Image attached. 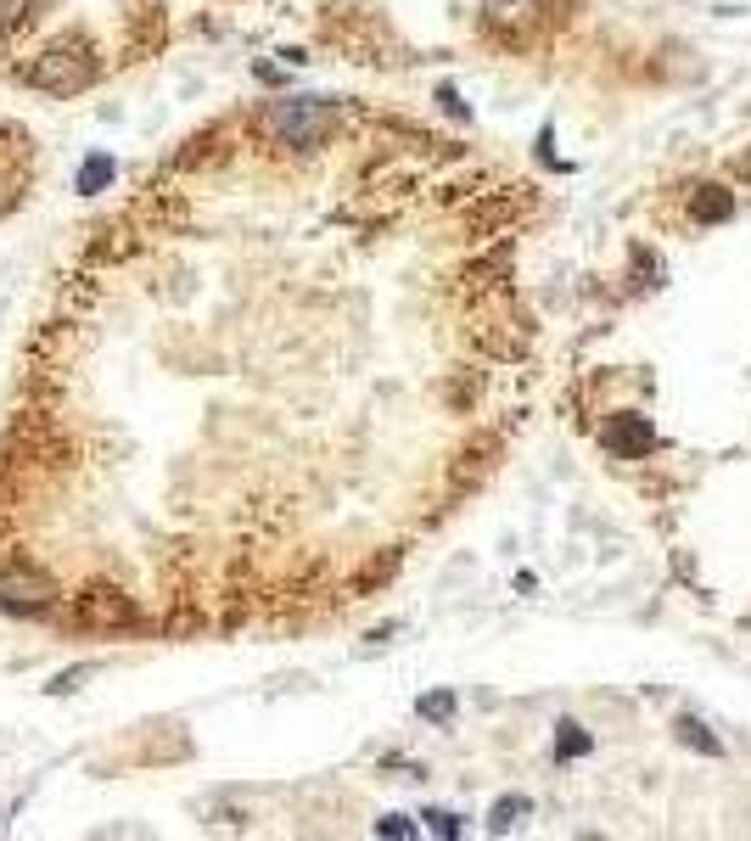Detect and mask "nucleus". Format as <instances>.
Listing matches in <instances>:
<instances>
[{
	"label": "nucleus",
	"mask_w": 751,
	"mask_h": 841,
	"mask_svg": "<svg viewBox=\"0 0 751 841\" xmlns=\"http://www.w3.org/2000/svg\"><path fill=\"white\" fill-rule=\"evenodd\" d=\"M421 713H426V718H449V713H454V696H432Z\"/></svg>",
	"instance_id": "obj_8"
},
{
	"label": "nucleus",
	"mask_w": 751,
	"mask_h": 841,
	"mask_svg": "<svg viewBox=\"0 0 751 841\" xmlns=\"http://www.w3.org/2000/svg\"><path fill=\"white\" fill-rule=\"evenodd\" d=\"M735 208V197H701V208H695V219H723Z\"/></svg>",
	"instance_id": "obj_6"
},
{
	"label": "nucleus",
	"mask_w": 751,
	"mask_h": 841,
	"mask_svg": "<svg viewBox=\"0 0 751 841\" xmlns=\"http://www.w3.org/2000/svg\"><path fill=\"white\" fill-rule=\"evenodd\" d=\"M29 180H34V146H29V135L12 129V124H0V214L23 202Z\"/></svg>",
	"instance_id": "obj_1"
},
{
	"label": "nucleus",
	"mask_w": 751,
	"mask_h": 841,
	"mask_svg": "<svg viewBox=\"0 0 751 841\" xmlns=\"http://www.w3.org/2000/svg\"><path fill=\"white\" fill-rule=\"evenodd\" d=\"M589 746H595V741H589V735H583L578 724H561V741H555V757H583Z\"/></svg>",
	"instance_id": "obj_4"
},
{
	"label": "nucleus",
	"mask_w": 751,
	"mask_h": 841,
	"mask_svg": "<svg viewBox=\"0 0 751 841\" xmlns=\"http://www.w3.org/2000/svg\"><path fill=\"white\" fill-rule=\"evenodd\" d=\"M426 819H432L438 836H460V819H454V813H426Z\"/></svg>",
	"instance_id": "obj_7"
},
{
	"label": "nucleus",
	"mask_w": 751,
	"mask_h": 841,
	"mask_svg": "<svg viewBox=\"0 0 751 841\" xmlns=\"http://www.w3.org/2000/svg\"><path fill=\"white\" fill-rule=\"evenodd\" d=\"M527 808H533V802H527V797H505V802H499V808H494V819H488V830H494V836H499V830H511V825H516V819H522Z\"/></svg>",
	"instance_id": "obj_3"
},
{
	"label": "nucleus",
	"mask_w": 751,
	"mask_h": 841,
	"mask_svg": "<svg viewBox=\"0 0 751 841\" xmlns=\"http://www.w3.org/2000/svg\"><path fill=\"white\" fill-rule=\"evenodd\" d=\"M606 443L617 455H645V449H651V427H645V421H623V427L606 432Z\"/></svg>",
	"instance_id": "obj_2"
},
{
	"label": "nucleus",
	"mask_w": 751,
	"mask_h": 841,
	"mask_svg": "<svg viewBox=\"0 0 751 841\" xmlns=\"http://www.w3.org/2000/svg\"><path fill=\"white\" fill-rule=\"evenodd\" d=\"M684 741H695V746H701V752H723V746L718 741H712V735H707V729H701V724H695V718H684Z\"/></svg>",
	"instance_id": "obj_5"
}]
</instances>
